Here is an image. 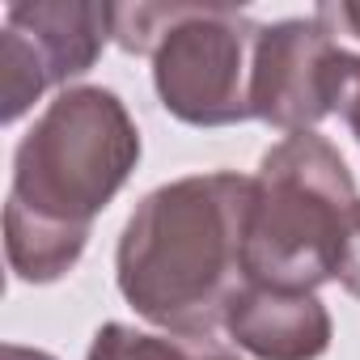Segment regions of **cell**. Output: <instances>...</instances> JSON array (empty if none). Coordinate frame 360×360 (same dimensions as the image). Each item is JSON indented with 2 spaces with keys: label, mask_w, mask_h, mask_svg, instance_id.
I'll return each instance as SVG.
<instances>
[{
  "label": "cell",
  "mask_w": 360,
  "mask_h": 360,
  "mask_svg": "<svg viewBox=\"0 0 360 360\" xmlns=\"http://www.w3.org/2000/svg\"><path fill=\"white\" fill-rule=\"evenodd\" d=\"M250 187L246 174L212 169L174 178L136 204L115 250V280L144 322L174 335L225 326L246 284Z\"/></svg>",
  "instance_id": "7a4b0ae2"
},
{
  "label": "cell",
  "mask_w": 360,
  "mask_h": 360,
  "mask_svg": "<svg viewBox=\"0 0 360 360\" xmlns=\"http://www.w3.org/2000/svg\"><path fill=\"white\" fill-rule=\"evenodd\" d=\"M85 360H246L238 347L217 335H174V330H136L127 322L98 326Z\"/></svg>",
  "instance_id": "ba28073f"
},
{
  "label": "cell",
  "mask_w": 360,
  "mask_h": 360,
  "mask_svg": "<svg viewBox=\"0 0 360 360\" xmlns=\"http://www.w3.org/2000/svg\"><path fill=\"white\" fill-rule=\"evenodd\" d=\"M5 360H56L43 347H26V343H5Z\"/></svg>",
  "instance_id": "7c38bea8"
},
{
  "label": "cell",
  "mask_w": 360,
  "mask_h": 360,
  "mask_svg": "<svg viewBox=\"0 0 360 360\" xmlns=\"http://www.w3.org/2000/svg\"><path fill=\"white\" fill-rule=\"evenodd\" d=\"M314 18L330 30V34H352L360 39V0H326L314 9Z\"/></svg>",
  "instance_id": "8fae6325"
},
{
  "label": "cell",
  "mask_w": 360,
  "mask_h": 360,
  "mask_svg": "<svg viewBox=\"0 0 360 360\" xmlns=\"http://www.w3.org/2000/svg\"><path fill=\"white\" fill-rule=\"evenodd\" d=\"M335 110L343 115V123L352 127V136H356V144H360V56H352V51H343V56H339Z\"/></svg>",
  "instance_id": "9c48e42d"
},
{
  "label": "cell",
  "mask_w": 360,
  "mask_h": 360,
  "mask_svg": "<svg viewBox=\"0 0 360 360\" xmlns=\"http://www.w3.org/2000/svg\"><path fill=\"white\" fill-rule=\"evenodd\" d=\"M259 26L233 5H115V43L153 56L161 106L191 127H229L250 115Z\"/></svg>",
  "instance_id": "277c9868"
},
{
  "label": "cell",
  "mask_w": 360,
  "mask_h": 360,
  "mask_svg": "<svg viewBox=\"0 0 360 360\" xmlns=\"http://www.w3.org/2000/svg\"><path fill=\"white\" fill-rule=\"evenodd\" d=\"M335 280L360 301V204H356L352 217H347V233H343V250H339V271H335Z\"/></svg>",
  "instance_id": "30bf717a"
},
{
  "label": "cell",
  "mask_w": 360,
  "mask_h": 360,
  "mask_svg": "<svg viewBox=\"0 0 360 360\" xmlns=\"http://www.w3.org/2000/svg\"><path fill=\"white\" fill-rule=\"evenodd\" d=\"M115 39V5L30 0L5 9L0 30V119L18 123L47 89L85 77Z\"/></svg>",
  "instance_id": "5b68a950"
},
{
  "label": "cell",
  "mask_w": 360,
  "mask_h": 360,
  "mask_svg": "<svg viewBox=\"0 0 360 360\" xmlns=\"http://www.w3.org/2000/svg\"><path fill=\"white\" fill-rule=\"evenodd\" d=\"M343 47L318 18H284L259 26L250 115L276 131H314L335 110Z\"/></svg>",
  "instance_id": "8992f818"
},
{
  "label": "cell",
  "mask_w": 360,
  "mask_h": 360,
  "mask_svg": "<svg viewBox=\"0 0 360 360\" xmlns=\"http://www.w3.org/2000/svg\"><path fill=\"white\" fill-rule=\"evenodd\" d=\"M225 330L255 360H318L335 339L318 292L271 284H242L225 309Z\"/></svg>",
  "instance_id": "52a82bcc"
},
{
  "label": "cell",
  "mask_w": 360,
  "mask_h": 360,
  "mask_svg": "<svg viewBox=\"0 0 360 360\" xmlns=\"http://www.w3.org/2000/svg\"><path fill=\"white\" fill-rule=\"evenodd\" d=\"M360 204L352 169L318 131L263 153L246 217V284L318 292L339 271L347 217Z\"/></svg>",
  "instance_id": "3957f363"
},
{
  "label": "cell",
  "mask_w": 360,
  "mask_h": 360,
  "mask_svg": "<svg viewBox=\"0 0 360 360\" xmlns=\"http://www.w3.org/2000/svg\"><path fill=\"white\" fill-rule=\"evenodd\" d=\"M140 161V127L102 85L60 89L13 153L5 255L22 284L64 280L89 246L94 221Z\"/></svg>",
  "instance_id": "6da1fadb"
}]
</instances>
